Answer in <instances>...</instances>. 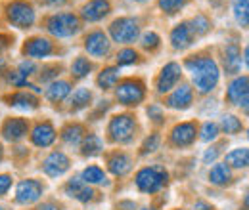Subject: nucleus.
Segmentation results:
<instances>
[{
	"label": "nucleus",
	"mask_w": 249,
	"mask_h": 210,
	"mask_svg": "<svg viewBox=\"0 0 249 210\" xmlns=\"http://www.w3.org/2000/svg\"><path fill=\"white\" fill-rule=\"evenodd\" d=\"M0 210H4V209H2V207H0Z\"/></svg>",
	"instance_id": "nucleus-53"
},
{
	"label": "nucleus",
	"mask_w": 249,
	"mask_h": 210,
	"mask_svg": "<svg viewBox=\"0 0 249 210\" xmlns=\"http://www.w3.org/2000/svg\"><path fill=\"white\" fill-rule=\"evenodd\" d=\"M228 166H234V168H248L249 164V151L248 147H238V149H232L226 155V162Z\"/></svg>",
	"instance_id": "nucleus-30"
},
{
	"label": "nucleus",
	"mask_w": 249,
	"mask_h": 210,
	"mask_svg": "<svg viewBox=\"0 0 249 210\" xmlns=\"http://www.w3.org/2000/svg\"><path fill=\"white\" fill-rule=\"evenodd\" d=\"M90 71H92V63L89 61V58L79 56V58H75V61L71 63V73H73L75 79H85V77L90 75Z\"/></svg>",
	"instance_id": "nucleus-33"
},
{
	"label": "nucleus",
	"mask_w": 249,
	"mask_h": 210,
	"mask_svg": "<svg viewBox=\"0 0 249 210\" xmlns=\"http://www.w3.org/2000/svg\"><path fill=\"white\" fill-rule=\"evenodd\" d=\"M180 77H182V69H180V65L175 63V61L167 63V65L161 69L159 77H157L156 90L159 92V94H167V92H171L173 88H177Z\"/></svg>",
	"instance_id": "nucleus-10"
},
{
	"label": "nucleus",
	"mask_w": 249,
	"mask_h": 210,
	"mask_svg": "<svg viewBox=\"0 0 249 210\" xmlns=\"http://www.w3.org/2000/svg\"><path fill=\"white\" fill-rule=\"evenodd\" d=\"M119 81V67H106L98 79H96V84L102 88V90H109V88H115Z\"/></svg>",
	"instance_id": "nucleus-27"
},
{
	"label": "nucleus",
	"mask_w": 249,
	"mask_h": 210,
	"mask_svg": "<svg viewBox=\"0 0 249 210\" xmlns=\"http://www.w3.org/2000/svg\"><path fill=\"white\" fill-rule=\"evenodd\" d=\"M197 134L196 122H180L171 130V144L175 147H188L194 144Z\"/></svg>",
	"instance_id": "nucleus-14"
},
{
	"label": "nucleus",
	"mask_w": 249,
	"mask_h": 210,
	"mask_svg": "<svg viewBox=\"0 0 249 210\" xmlns=\"http://www.w3.org/2000/svg\"><path fill=\"white\" fill-rule=\"evenodd\" d=\"M12 187V176L10 174H0V197H4Z\"/></svg>",
	"instance_id": "nucleus-44"
},
{
	"label": "nucleus",
	"mask_w": 249,
	"mask_h": 210,
	"mask_svg": "<svg viewBox=\"0 0 249 210\" xmlns=\"http://www.w3.org/2000/svg\"><path fill=\"white\" fill-rule=\"evenodd\" d=\"M92 101V92L89 88H79L73 92V96L69 97V109L71 111H81L85 107H89Z\"/></svg>",
	"instance_id": "nucleus-28"
},
{
	"label": "nucleus",
	"mask_w": 249,
	"mask_h": 210,
	"mask_svg": "<svg viewBox=\"0 0 249 210\" xmlns=\"http://www.w3.org/2000/svg\"><path fill=\"white\" fill-rule=\"evenodd\" d=\"M85 138V128L81 124H67L62 130V140L69 147H79Z\"/></svg>",
	"instance_id": "nucleus-25"
},
{
	"label": "nucleus",
	"mask_w": 249,
	"mask_h": 210,
	"mask_svg": "<svg viewBox=\"0 0 249 210\" xmlns=\"http://www.w3.org/2000/svg\"><path fill=\"white\" fill-rule=\"evenodd\" d=\"M63 191H65V195L77 199L79 203H89V201H92L94 195H96L92 187L89 183H85L81 178H71V180L65 183Z\"/></svg>",
	"instance_id": "nucleus-16"
},
{
	"label": "nucleus",
	"mask_w": 249,
	"mask_h": 210,
	"mask_svg": "<svg viewBox=\"0 0 249 210\" xmlns=\"http://www.w3.org/2000/svg\"><path fill=\"white\" fill-rule=\"evenodd\" d=\"M18 71H19V73H21V75H23V77L27 79L29 75H33V73L36 71V65H35V63H33L31 60H29V61H21V63H19V69H18Z\"/></svg>",
	"instance_id": "nucleus-43"
},
{
	"label": "nucleus",
	"mask_w": 249,
	"mask_h": 210,
	"mask_svg": "<svg viewBox=\"0 0 249 210\" xmlns=\"http://www.w3.org/2000/svg\"><path fill=\"white\" fill-rule=\"evenodd\" d=\"M107 134L115 144H130L136 136V120L132 115H117L109 120Z\"/></svg>",
	"instance_id": "nucleus-5"
},
{
	"label": "nucleus",
	"mask_w": 249,
	"mask_h": 210,
	"mask_svg": "<svg viewBox=\"0 0 249 210\" xmlns=\"http://www.w3.org/2000/svg\"><path fill=\"white\" fill-rule=\"evenodd\" d=\"M226 99L232 103V105H240L244 109H248V101H249V79L244 77H238L230 82L228 90H226Z\"/></svg>",
	"instance_id": "nucleus-13"
},
{
	"label": "nucleus",
	"mask_w": 249,
	"mask_h": 210,
	"mask_svg": "<svg viewBox=\"0 0 249 210\" xmlns=\"http://www.w3.org/2000/svg\"><path fill=\"white\" fill-rule=\"evenodd\" d=\"M169 181V172L165 170V166L154 164V166H146L142 170H138L134 183L142 193H157L159 189H163Z\"/></svg>",
	"instance_id": "nucleus-2"
},
{
	"label": "nucleus",
	"mask_w": 249,
	"mask_h": 210,
	"mask_svg": "<svg viewBox=\"0 0 249 210\" xmlns=\"http://www.w3.org/2000/svg\"><path fill=\"white\" fill-rule=\"evenodd\" d=\"M148 117L154 120V122H163V109L157 105V103H154V105H150L148 107Z\"/></svg>",
	"instance_id": "nucleus-42"
},
{
	"label": "nucleus",
	"mask_w": 249,
	"mask_h": 210,
	"mask_svg": "<svg viewBox=\"0 0 249 210\" xmlns=\"http://www.w3.org/2000/svg\"><path fill=\"white\" fill-rule=\"evenodd\" d=\"M46 29L58 38H69L81 31V21L75 14H54L48 17Z\"/></svg>",
	"instance_id": "nucleus-4"
},
{
	"label": "nucleus",
	"mask_w": 249,
	"mask_h": 210,
	"mask_svg": "<svg viewBox=\"0 0 249 210\" xmlns=\"http://www.w3.org/2000/svg\"><path fill=\"white\" fill-rule=\"evenodd\" d=\"M109 12H111V4H109V0H89V2L83 6L81 16H83L85 21L94 23V21L104 19Z\"/></svg>",
	"instance_id": "nucleus-17"
},
{
	"label": "nucleus",
	"mask_w": 249,
	"mask_h": 210,
	"mask_svg": "<svg viewBox=\"0 0 249 210\" xmlns=\"http://www.w3.org/2000/svg\"><path fill=\"white\" fill-rule=\"evenodd\" d=\"M188 27H190V31H192L194 36H203V34H207L209 29H211V21H209L207 16L197 14V16L192 17V21L188 23Z\"/></svg>",
	"instance_id": "nucleus-32"
},
{
	"label": "nucleus",
	"mask_w": 249,
	"mask_h": 210,
	"mask_svg": "<svg viewBox=\"0 0 249 210\" xmlns=\"http://www.w3.org/2000/svg\"><path fill=\"white\" fill-rule=\"evenodd\" d=\"M194 210H213V209H211L209 203H205V201H197V203L194 205Z\"/></svg>",
	"instance_id": "nucleus-47"
},
{
	"label": "nucleus",
	"mask_w": 249,
	"mask_h": 210,
	"mask_svg": "<svg viewBox=\"0 0 249 210\" xmlns=\"http://www.w3.org/2000/svg\"><path fill=\"white\" fill-rule=\"evenodd\" d=\"M138 61V54H136V50H132V48H124L121 50L119 54H117V65L119 67H123V65H132V63H136Z\"/></svg>",
	"instance_id": "nucleus-40"
},
{
	"label": "nucleus",
	"mask_w": 249,
	"mask_h": 210,
	"mask_svg": "<svg viewBox=\"0 0 249 210\" xmlns=\"http://www.w3.org/2000/svg\"><path fill=\"white\" fill-rule=\"evenodd\" d=\"M10 44H12V38L0 32V52H4V50H8V48H10Z\"/></svg>",
	"instance_id": "nucleus-46"
},
{
	"label": "nucleus",
	"mask_w": 249,
	"mask_h": 210,
	"mask_svg": "<svg viewBox=\"0 0 249 210\" xmlns=\"http://www.w3.org/2000/svg\"><path fill=\"white\" fill-rule=\"evenodd\" d=\"M54 42L50 38H44V36H33L29 38L25 44H23V56L25 58H31V60H42V58H48L54 54Z\"/></svg>",
	"instance_id": "nucleus-9"
},
{
	"label": "nucleus",
	"mask_w": 249,
	"mask_h": 210,
	"mask_svg": "<svg viewBox=\"0 0 249 210\" xmlns=\"http://www.w3.org/2000/svg\"><path fill=\"white\" fill-rule=\"evenodd\" d=\"M31 142L36 147H50L56 142V128L52 126V122L42 120L38 122L31 132Z\"/></svg>",
	"instance_id": "nucleus-15"
},
{
	"label": "nucleus",
	"mask_w": 249,
	"mask_h": 210,
	"mask_svg": "<svg viewBox=\"0 0 249 210\" xmlns=\"http://www.w3.org/2000/svg\"><path fill=\"white\" fill-rule=\"evenodd\" d=\"M192 42H194V34L188 23H178L171 31V46L175 50H186L188 46H192Z\"/></svg>",
	"instance_id": "nucleus-22"
},
{
	"label": "nucleus",
	"mask_w": 249,
	"mask_h": 210,
	"mask_svg": "<svg viewBox=\"0 0 249 210\" xmlns=\"http://www.w3.org/2000/svg\"><path fill=\"white\" fill-rule=\"evenodd\" d=\"M142 210H154V209H142Z\"/></svg>",
	"instance_id": "nucleus-52"
},
{
	"label": "nucleus",
	"mask_w": 249,
	"mask_h": 210,
	"mask_svg": "<svg viewBox=\"0 0 249 210\" xmlns=\"http://www.w3.org/2000/svg\"><path fill=\"white\" fill-rule=\"evenodd\" d=\"M27 132H29V122L19 117L8 119L2 126V136L6 142H19L27 136Z\"/></svg>",
	"instance_id": "nucleus-18"
},
{
	"label": "nucleus",
	"mask_w": 249,
	"mask_h": 210,
	"mask_svg": "<svg viewBox=\"0 0 249 210\" xmlns=\"http://www.w3.org/2000/svg\"><path fill=\"white\" fill-rule=\"evenodd\" d=\"M44 193V185L40 183L38 180H23L18 183L16 187V203L19 205H33L36 203Z\"/></svg>",
	"instance_id": "nucleus-8"
},
{
	"label": "nucleus",
	"mask_w": 249,
	"mask_h": 210,
	"mask_svg": "<svg viewBox=\"0 0 249 210\" xmlns=\"http://www.w3.org/2000/svg\"><path fill=\"white\" fill-rule=\"evenodd\" d=\"M2 159H4V147L0 145V162H2Z\"/></svg>",
	"instance_id": "nucleus-50"
},
{
	"label": "nucleus",
	"mask_w": 249,
	"mask_h": 210,
	"mask_svg": "<svg viewBox=\"0 0 249 210\" xmlns=\"http://www.w3.org/2000/svg\"><path fill=\"white\" fill-rule=\"evenodd\" d=\"M71 166L69 157L63 151H52L44 161H42V172L50 178H60Z\"/></svg>",
	"instance_id": "nucleus-11"
},
{
	"label": "nucleus",
	"mask_w": 249,
	"mask_h": 210,
	"mask_svg": "<svg viewBox=\"0 0 249 210\" xmlns=\"http://www.w3.org/2000/svg\"><path fill=\"white\" fill-rule=\"evenodd\" d=\"M102 149H104V144H102V140L96 134L85 136L83 142H81V153L85 157H94V155H98Z\"/></svg>",
	"instance_id": "nucleus-31"
},
{
	"label": "nucleus",
	"mask_w": 249,
	"mask_h": 210,
	"mask_svg": "<svg viewBox=\"0 0 249 210\" xmlns=\"http://www.w3.org/2000/svg\"><path fill=\"white\" fill-rule=\"evenodd\" d=\"M230 180H232V172H230V166L224 162H217L209 170V181L215 185H226Z\"/></svg>",
	"instance_id": "nucleus-29"
},
{
	"label": "nucleus",
	"mask_w": 249,
	"mask_h": 210,
	"mask_svg": "<svg viewBox=\"0 0 249 210\" xmlns=\"http://www.w3.org/2000/svg\"><path fill=\"white\" fill-rule=\"evenodd\" d=\"M36 210H60V207L54 205V203H42Z\"/></svg>",
	"instance_id": "nucleus-48"
},
{
	"label": "nucleus",
	"mask_w": 249,
	"mask_h": 210,
	"mask_svg": "<svg viewBox=\"0 0 249 210\" xmlns=\"http://www.w3.org/2000/svg\"><path fill=\"white\" fill-rule=\"evenodd\" d=\"M184 67L190 71L196 88L201 94L215 90V86L218 84V79H220V69H218L217 61L213 58L192 56L184 61Z\"/></svg>",
	"instance_id": "nucleus-1"
},
{
	"label": "nucleus",
	"mask_w": 249,
	"mask_h": 210,
	"mask_svg": "<svg viewBox=\"0 0 249 210\" xmlns=\"http://www.w3.org/2000/svg\"><path fill=\"white\" fill-rule=\"evenodd\" d=\"M157 2H159V8L169 16L178 14L182 10V6H184V0H157Z\"/></svg>",
	"instance_id": "nucleus-39"
},
{
	"label": "nucleus",
	"mask_w": 249,
	"mask_h": 210,
	"mask_svg": "<svg viewBox=\"0 0 249 210\" xmlns=\"http://www.w3.org/2000/svg\"><path fill=\"white\" fill-rule=\"evenodd\" d=\"M177 210H180V209H177Z\"/></svg>",
	"instance_id": "nucleus-54"
},
{
	"label": "nucleus",
	"mask_w": 249,
	"mask_h": 210,
	"mask_svg": "<svg viewBox=\"0 0 249 210\" xmlns=\"http://www.w3.org/2000/svg\"><path fill=\"white\" fill-rule=\"evenodd\" d=\"M222 130H224L226 134H238V132L244 130V124H242V120L238 119V117L226 115V117L222 119Z\"/></svg>",
	"instance_id": "nucleus-36"
},
{
	"label": "nucleus",
	"mask_w": 249,
	"mask_h": 210,
	"mask_svg": "<svg viewBox=\"0 0 249 210\" xmlns=\"http://www.w3.org/2000/svg\"><path fill=\"white\" fill-rule=\"evenodd\" d=\"M81 180L85 181V183H89V185H107V176H106V172L100 168V166H87L85 170H83V174H81Z\"/></svg>",
	"instance_id": "nucleus-26"
},
{
	"label": "nucleus",
	"mask_w": 249,
	"mask_h": 210,
	"mask_svg": "<svg viewBox=\"0 0 249 210\" xmlns=\"http://www.w3.org/2000/svg\"><path fill=\"white\" fill-rule=\"evenodd\" d=\"M60 71H62V65H48V67H42V71H40V81L46 82V81L58 77Z\"/></svg>",
	"instance_id": "nucleus-41"
},
{
	"label": "nucleus",
	"mask_w": 249,
	"mask_h": 210,
	"mask_svg": "<svg viewBox=\"0 0 249 210\" xmlns=\"http://www.w3.org/2000/svg\"><path fill=\"white\" fill-rule=\"evenodd\" d=\"M217 157H218L217 147H211V149H207L205 153H203V161H205V162H213Z\"/></svg>",
	"instance_id": "nucleus-45"
},
{
	"label": "nucleus",
	"mask_w": 249,
	"mask_h": 210,
	"mask_svg": "<svg viewBox=\"0 0 249 210\" xmlns=\"http://www.w3.org/2000/svg\"><path fill=\"white\" fill-rule=\"evenodd\" d=\"M192 101H194V90L188 84H182L167 97L165 105L171 109H177V111H184L192 105Z\"/></svg>",
	"instance_id": "nucleus-20"
},
{
	"label": "nucleus",
	"mask_w": 249,
	"mask_h": 210,
	"mask_svg": "<svg viewBox=\"0 0 249 210\" xmlns=\"http://www.w3.org/2000/svg\"><path fill=\"white\" fill-rule=\"evenodd\" d=\"M201 140L203 142H213V140H217L218 134H220V128H218L217 122H205L203 126H201Z\"/></svg>",
	"instance_id": "nucleus-38"
},
{
	"label": "nucleus",
	"mask_w": 249,
	"mask_h": 210,
	"mask_svg": "<svg viewBox=\"0 0 249 210\" xmlns=\"http://www.w3.org/2000/svg\"><path fill=\"white\" fill-rule=\"evenodd\" d=\"M224 69L230 75H236L242 69V52H240V46L234 42L224 48Z\"/></svg>",
	"instance_id": "nucleus-23"
},
{
	"label": "nucleus",
	"mask_w": 249,
	"mask_h": 210,
	"mask_svg": "<svg viewBox=\"0 0 249 210\" xmlns=\"http://www.w3.org/2000/svg\"><path fill=\"white\" fill-rule=\"evenodd\" d=\"M109 34L119 44H130L140 34V23L134 17H119L109 25Z\"/></svg>",
	"instance_id": "nucleus-6"
},
{
	"label": "nucleus",
	"mask_w": 249,
	"mask_h": 210,
	"mask_svg": "<svg viewBox=\"0 0 249 210\" xmlns=\"http://www.w3.org/2000/svg\"><path fill=\"white\" fill-rule=\"evenodd\" d=\"M107 168H109V172L113 176L123 178V176H126L132 170V159L126 153H113L107 159Z\"/></svg>",
	"instance_id": "nucleus-21"
},
{
	"label": "nucleus",
	"mask_w": 249,
	"mask_h": 210,
	"mask_svg": "<svg viewBox=\"0 0 249 210\" xmlns=\"http://www.w3.org/2000/svg\"><path fill=\"white\" fill-rule=\"evenodd\" d=\"M159 42H161V38H159V34L154 32V31L144 32V34H142V38H140L142 48H144V50H150V52H154V50L159 48Z\"/></svg>",
	"instance_id": "nucleus-37"
},
{
	"label": "nucleus",
	"mask_w": 249,
	"mask_h": 210,
	"mask_svg": "<svg viewBox=\"0 0 249 210\" xmlns=\"http://www.w3.org/2000/svg\"><path fill=\"white\" fill-rule=\"evenodd\" d=\"M69 94H71V84H69L67 81H52V82L48 84L46 92H44V96H46L50 101H54V103L63 101L65 97H69Z\"/></svg>",
	"instance_id": "nucleus-24"
},
{
	"label": "nucleus",
	"mask_w": 249,
	"mask_h": 210,
	"mask_svg": "<svg viewBox=\"0 0 249 210\" xmlns=\"http://www.w3.org/2000/svg\"><path fill=\"white\" fill-rule=\"evenodd\" d=\"M67 0H44L46 6H63Z\"/></svg>",
	"instance_id": "nucleus-49"
},
{
	"label": "nucleus",
	"mask_w": 249,
	"mask_h": 210,
	"mask_svg": "<svg viewBox=\"0 0 249 210\" xmlns=\"http://www.w3.org/2000/svg\"><path fill=\"white\" fill-rule=\"evenodd\" d=\"M6 16H8V21L18 29H29L36 19L35 8L27 0H12L6 6Z\"/></svg>",
	"instance_id": "nucleus-3"
},
{
	"label": "nucleus",
	"mask_w": 249,
	"mask_h": 210,
	"mask_svg": "<svg viewBox=\"0 0 249 210\" xmlns=\"http://www.w3.org/2000/svg\"><path fill=\"white\" fill-rule=\"evenodd\" d=\"M234 17L246 29L249 23V0H234Z\"/></svg>",
	"instance_id": "nucleus-34"
},
{
	"label": "nucleus",
	"mask_w": 249,
	"mask_h": 210,
	"mask_svg": "<svg viewBox=\"0 0 249 210\" xmlns=\"http://www.w3.org/2000/svg\"><path fill=\"white\" fill-rule=\"evenodd\" d=\"M6 101L10 107H16V109H23V111H33L38 107V97L35 92L29 90H19L14 92L10 96H6Z\"/></svg>",
	"instance_id": "nucleus-19"
},
{
	"label": "nucleus",
	"mask_w": 249,
	"mask_h": 210,
	"mask_svg": "<svg viewBox=\"0 0 249 210\" xmlns=\"http://www.w3.org/2000/svg\"><path fill=\"white\" fill-rule=\"evenodd\" d=\"M132 2H148V0H132Z\"/></svg>",
	"instance_id": "nucleus-51"
},
{
	"label": "nucleus",
	"mask_w": 249,
	"mask_h": 210,
	"mask_svg": "<svg viewBox=\"0 0 249 210\" xmlns=\"http://www.w3.org/2000/svg\"><path fill=\"white\" fill-rule=\"evenodd\" d=\"M85 50L92 58H106L111 52V42L104 31H92L85 36Z\"/></svg>",
	"instance_id": "nucleus-12"
},
{
	"label": "nucleus",
	"mask_w": 249,
	"mask_h": 210,
	"mask_svg": "<svg viewBox=\"0 0 249 210\" xmlns=\"http://www.w3.org/2000/svg\"><path fill=\"white\" fill-rule=\"evenodd\" d=\"M159 145H161V136L154 132V134H150L146 140H144V144L140 145V155H150V153H156L159 149Z\"/></svg>",
	"instance_id": "nucleus-35"
},
{
	"label": "nucleus",
	"mask_w": 249,
	"mask_h": 210,
	"mask_svg": "<svg viewBox=\"0 0 249 210\" xmlns=\"http://www.w3.org/2000/svg\"><path fill=\"white\" fill-rule=\"evenodd\" d=\"M115 97L121 105H128V107H136L144 101L146 97V88L140 81H124L117 86L115 90Z\"/></svg>",
	"instance_id": "nucleus-7"
}]
</instances>
